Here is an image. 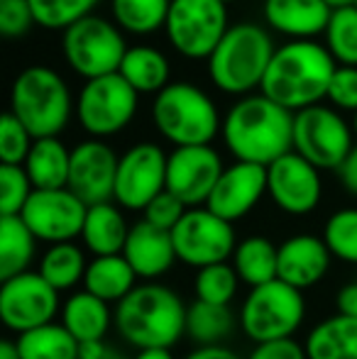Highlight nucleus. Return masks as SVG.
Instances as JSON below:
<instances>
[{"label": "nucleus", "instance_id": "nucleus-1", "mask_svg": "<svg viewBox=\"0 0 357 359\" xmlns=\"http://www.w3.org/2000/svg\"><path fill=\"white\" fill-rule=\"evenodd\" d=\"M335 69L338 62L325 44L316 39H291L276 47L260 93L291 113H301L328 98Z\"/></svg>", "mask_w": 357, "mask_h": 359}, {"label": "nucleus", "instance_id": "nucleus-2", "mask_svg": "<svg viewBox=\"0 0 357 359\" xmlns=\"http://www.w3.org/2000/svg\"><path fill=\"white\" fill-rule=\"evenodd\" d=\"M220 135L238 161L269 166L294 151V113L262 93L245 95L225 113Z\"/></svg>", "mask_w": 357, "mask_h": 359}, {"label": "nucleus", "instance_id": "nucleus-3", "mask_svg": "<svg viewBox=\"0 0 357 359\" xmlns=\"http://www.w3.org/2000/svg\"><path fill=\"white\" fill-rule=\"evenodd\" d=\"M115 327L140 352L172 350L186 335V306L169 286L140 284L115 308Z\"/></svg>", "mask_w": 357, "mask_h": 359}, {"label": "nucleus", "instance_id": "nucleus-4", "mask_svg": "<svg viewBox=\"0 0 357 359\" xmlns=\"http://www.w3.org/2000/svg\"><path fill=\"white\" fill-rule=\"evenodd\" d=\"M274 52V42L264 27L255 22L233 25L210 54L208 76L218 90L245 98L262 86Z\"/></svg>", "mask_w": 357, "mask_h": 359}, {"label": "nucleus", "instance_id": "nucleus-5", "mask_svg": "<svg viewBox=\"0 0 357 359\" xmlns=\"http://www.w3.org/2000/svg\"><path fill=\"white\" fill-rule=\"evenodd\" d=\"M152 123L174 147H206L223 128L213 98L186 81L169 83L154 95Z\"/></svg>", "mask_w": 357, "mask_h": 359}, {"label": "nucleus", "instance_id": "nucleus-6", "mask_svg": "<svg viewBox=\"0 0 357 359\" xmlns=\"http://www.w3.org/2000/svg\"><path fill=\"white\" fill-rule=\"evenodd\" d=\"M10 113L34 140L59 137L72 118V93L67 81L49 67H27L10 88Z\"/></svg>", "mask_w": 357, "mask_h": 359}, {"label": "nucleus", "instance_id": "nucleus-7", "mask_svg": "<svg viewBox=\"0 0 357 359\" xmlns=\"http://www.w3.org/2000/svg\"><path fill=\"white\" fill-rule=\"evenodd\" d=\"M238 318L240 330L255 345L291 340V335L299 330L306 318L304 293L279 279L250 288Z\"/></svg>", "mask_w": 357, "mask_h": 359}, {"label": "nucleus", "instance_id": "nucleus-8", "mask_svg": "<svg viewBox=\"0 0 357 359\" xmlns=\"http://www.w3.org/2000/svg\"><path fill=\"white\" fill-rule=\"evenodd\" d=\"M62 49L67 64L86 81L120 72L128 44L120 27L110 20L88 15L62 34Z\"/></svg>", "mask_w": 357, "mask_h": 359}, {"label": "nucleus", "instance_id": "nucleus-9", "mask_svg": "<svg viewBox=\"0 0 357 359\" xmlns=\"http://www.w3.org/2000/svg\"><path fill=\"white\" fill-rule=\"evenodd\" d=\"M228 29V5L220 0H172L164 25L169 44L191 62H208Z\"/></svg>", "mask_w": 357, "mask_h": 359}, {"label": "nucleus", "instance_id": "nucleus-10", "mask_svg": "<svg viewBox=\"0 0 357 359\" xmlns=\"http://www.w3.org/2000/svg\"><path fill=\"white\" fill-rule=\"evenodd\" d=\"M137 95V90L120 74L90 79L79 93V123L93 140L113 137L135 118Z\"/></svg>", "mask_w": 357, "mask_h": 359}, {"label": "nucleus", "instance_id": "nucleus-11", "mask_svg": "<svg viewBox=\"0 0 357 359\" xmlns=\"http://www.w3.org/2000/svg\"><path fill=\"white\" fill-rule=\"evenodd\" d=\"M353 128L325 105L294 113V151L316 169H340L353 149Z\"/></svg>", "mask_w": 357, "mask_h": 359}, {"label": "nucleus", "instance_id": "nucleus-12", "mask_svg": "<svg viewBox=\"0 0 357 359\" xmlns=\"http://www.w3.org/2000/svg\"><path fill=\"white\" fill-rule=\"evenodd\" d=\"M177 259L194 269L225 264L235 255L233 222L223 220L208 208H189L172 230Z\"/></svg>", "mask_w": 357, "mask_h": 359}, {"label": "nucleus", "instance_id": "nucleus-13", "mask_svg": "<svg viewBox=\"0 0 357 359\" xmlns=\"http://www.w3.org/2000/svg\"><path fill=\"white\" fill-rule=\"evenodd\" d=\"M167 159L154 142L133 144L118 161L115 198L128 210H144L162 191H167Z\"/></svg>", "mask_w": 357, "mask_h": 359}, {"label": "nucleus", "instance_id": "nucleus-14", "mask_svg": "<svg viewBox=\"0 0 357 359\" xmlns=\"http://www.w3.org/2000/svg\"><path fill=\"white\" fill-rule=\"evenodd\" d=\"M59 311V291L44 281L39 271H25L0 286V318L18 335L54 323Z\"/></svg>", "mask_w": 357, "mask_h": 359}, {"label": "nucleus", "instance_id": "nucleus-15", "mask_svg": "<svg viewBox=\"0 0 357 359\" xmlns=\"http://www.w3.org/2000/svg\"><path fill=\"white\" fill-rule=\"evenodd\" d=\"M88 205L69 189L32 191L20 217L32 230V235L49 245L76 240L83 232Z\"/></svg>", "mask_w": 357, "mask_h": 359}, {"label": "nucleus", "instance_id": "nucleus-16", "mask_svg": "<svg viewBox=\"0 0 357 359\" xmlns=\"http://www.w3.org/2000/svg\"><path fill=\"white\" fill-rule=\"evenodd\" d=\"M223 171V159L210 144L177 147L167 159V191L186 208H203Z\"/></svg>", "mask_w": 357, "mask_h": 359}, {"label": "nucleus", "instance_id": "nucleus-17", "mask_svg": "<svg viewBox=\"0 0 357 359\" xmlns=\"http://www.w3.org/2000/svg\"><path fill=\"white\" fill-rule=\"evenodd\" d=\"M120 156L103 140H86L72 149L67 189L88 205L110 203L115 198V176Z\"/></svg>", "mask_w": 357, "mask_h": 359}, {"label": "nucleus", "instance_id": "nucleus-18", "mask_svg": "<svg viewBox=\"0 0 357 359\" xmlns=\"http://www.w3.org/2000/svg\"><path fill=\"white\" fill-rule=\"evenodd\" d=\"M267 194L289 215H309L321 203L323 184L314 164L289 151L267 166Z\"/></svg>", "mask_w": 357, "mask_h": 359}, {"label": "nucleus", "instance_id": "nucleus-19", "mask_svg": "<svg viewBox=\"0 0 357 359\" xmlns=\"http://www.w3.org/2000/svg\"><path fill=\"white\" fill-rule=\"evenodd\" d=\"M267 194V166L235 161L225 166L206 208L228 222L245 217Z\"/></svg>", "mask_w": 357, "mask_h": 359}, {"label": "nucleus", "instance_id": "nucleus-20", "mask_svg": "<svg viewBox=\"0 0 357 359\" xmlns=\"http://www.w3.org/2000/svg\"><path fill=\"white\" fill-rule=\"evenodd\" d=\"M330 250L323 237L316 235H294L279 245V269L276 279L299 288L316 286L330 269Z\"/></svg>", "mask_w": 357, "mask_h": 359}, {"label": "nucleus", "instance_id": "nucleus-21", "mask_svg": "<svg viewBox=\"0 0 357 359\" xmlns=\"http://www.w3.org/2000/svg\"><path fill=\"white\" fill-rule=\"evenodd\" d=\"M123 257L130 262L140 279H157L167 274L177 262L172 232L159 230L147 220H140L130 227L128 242H125Z\"/></svg>", "mask_w": 357, "mask_h": 359}, {"label": "nucleus", "instance_id": "nucleus-22", "mask_svg": "<svg viewBox=\"0 0 357 359\" xmlns=\"http://www.w3.org/2000/svg\"><path fill=\"white\" fill-rule=\"evenodd\" d=\"M262 15L274 32L291 39H314L325 34L333 8L325 0H264Z\"/></svg>", "mask_w": 357, "mask_h": 359}, {"label": "nucleus", "instance_id": "nucleus-23", "mask_svg": "<svg viewBox=\"0 0 357 359\" xmlns=\"http://www.w3.org/2000/svg\"><path fill=\"white\" fill-rule=\"evenodd\" d=\"M22 166L32 181L34 191L67 189L69 169H72V149H67V144L59 137L34 140Z\"/></svg>", "mask_w": 357, "mask_h": 359}, {"label": "nucleus", "instance_id": "nucleus-24", "mask_svg": "<svg viewBox=\"0 0 357 359\" xmlns=\"http://www.w3.org/2000/svg\"><path fill=\"white\" fill-rule=\"evenodd\" d=\"M110 308L105 301L88 291H76L62 306V325L74 335L79 345L100 342L110 327Z\"/></svg>", "mask_w": 357, "mask_h": 359}, {"label": "nucleus", "instance_id": "nucleus-25", "mask_svg": "<svg viewBox=\"0 0 357 359\" xmlns=\"http://www.w3.org/2000/svg\"><path fill=\"white\" fill-rule=\"evenodd\" d=\"M128 235H130V227L118 205L100 203L88 208L81 240L95 257L123 255Z\"/></svg>", "mask_w": 357, "mask_h": 359}, {"label": "nucleus", "instance_id": "nucleus-26", "mask_svg": "<svg viewBox=\"0 0 357 359\" xmlns=\"http://www.w3.org/2000/svg\"><path fill=\"white\" fill-rule=\"evenodd\" d=\"M304 347L309 359H357V318H325L309 332Z\"/></svg>", "mask_w": 357, "mask_h": 359}, {"label": "nucleus", "instance_id": "nucleus-27", "mask_svg": "<svg viewBox=\"0 0 357 359\" xmlns=\"http://www.w3.org/2000/svg\"><path fill=\"white\" fill-rule=\"evenodd\" d=\"M135 269L123 255L95 257L88 262L86 276H83V291L98 296L105 303H120L135 288Z\"/></svg>", "mask_w": 357, "mask_h": 359}, {"label": "nucleus", "instance_id": "nucleus-28", "mask_svg": "<svg viewBox=\"0 0 357 359\" xmlns=\"http://www.w3.org/2000/svg\"><path fill=\"white\" fill-rule=\"evenodd\" d=\"M233 269L240 281H245L250 288L264 286L276 279L279 269V247L262 235L245 237L233 255Z\"/></svg>", "mask_w": 357, "mask_h": 359}, {"label": "nucleus", "instance_id": "nucleus-29", "mask_svg": "<svg viewBox=\"0 0 357 359\" xmlns=\"http://www.w3.org/2000/svg\"><path fill=\"white\" fill-rule=\"evenodd\" d=\"M120 76L133 86L137 93H154L169 86V59L164 52L149 44L130 47L120 64Z\"/></svg>", "mask_w": 357, "mask_h": 359}, {"label": "nucleus", "instance_id": "nucleus-30", "mask_svg": "<svg viewBox=\"0 0 357 359\" xmlns=\"http://www.w3.org/2000/svg\"><path fill=\"white\" fill-rule=\"evenodd\" d=\"M34 240L20 215H0V279L8 281L27 271L34 259Z\"/></svg>", "mask_w": 357, "mask_h": 359}, {"label": "nucleus", "instance_id": "nucleus-31", "mask_svg": "<svg viewBox=\"0 0 357 359\" xmlns=\"http://www.w3.org/2000/svg\"><path fill=\"white\" fill-rule=\"evenodd\" d=\"M235 327V318L228 306L194 301L186 308V335L198 347H218L228 340Z\"/></svg>", "mask_w": 357, "mask_h": 359}, {"label": "nucleus", "instance_id": "nucleus-32", "mask_svg": "<svg viewBox=\"0 0 357 359\" xmlns=\"http://www.w3.org/2000/svg\"><path fill=\"white\" fill-rule=\"evenodd\" d=\"M18 350L22 359H79L81 345L59 323L34 327L18 335Z\"/></svg>", "mask_w": 357, "mask_h": 359}, {"label": "nucleus", "instance_id": "nucleus-33", "mask_svg": "<svg viewBox=\"0 0 357 359\" xmlns=\"http://www.w3.org/2000/svg\"><path fill=\"white\" fill-rule=\"evenodd\" d=\"M86 269V257H83L81 247L74 245V242L49 245V250L39 259V274L57 291H67V288L76 286L79 281H83Z\"/></svg>", "mask_w": 357, "mask_h": 359}, {"label": "nucleus", "instance_id": "nucleus-34", "mask_svg": "<svg viewBox=\"0 0 357 359\" xmlns=\"http://www.w3.org/2000/svg\"><path fill=\"white\" fill-rule=\"evenodd\" d=\"M169 8L172 0H110L115 25L133 34H149L164 27Z\"/></svg>", "mask_w": 357, "mask_h": 359}, {"label": "nucleus", "instance_id": "nucleus-35", "mask_svg": "<svg viewBox=\"0 0 357 359\" xmlns=\"http://www.w3.org/2000/svg\"><path fill=\"white\" fill-rule=\"evenodd\" d=\"M325 47L338 67H357V8H335L325 27Z\"/></svg>", "mask_w": 357, "mask_h": 359}, {"label": "nucleus", "instance_id": "nucleus-36", "mask_svg": "<svg viewBox=\"0 0 357 359\" xmlns=\"http://www.w3.org/2000/svg\"><path fill=\"white\" fill-rule=\"evenodd\" d=\"M98 0H29L34 25L47 29H69L79 20L93 15Z\"/></svg>", "mask_w": 357, "mask_h": 359}, {"label": "nucleus", "instance_id": "nucleus-37", "mask_svg": "<svg viewBox=\"0 0 357 359\" xmlns=\"http://www.w3.org/2000/svg\"><path fill=\"white\" fill-rule=\"evenodd\" d=\"M323 242L335 259L345 264H357V208L335 210L325 220Z\"/></svg>", "mask_w": 357, "mask_h": 359}, {"label": "nucleus", "instance_id": "nucleus-38", "mask_svg": "<svg viewBox=\"0 0 357 359\" xmlns=\"http://www.w3.org/2000/svg\"><path fill=\"white\" fill-rule=\"evenodd\" d=\"M238 274H235L233 264H213L198 269L196 274V301L213 303V306H230V301L235 298L238 291Z\"/></svg>", "mask_w": 357, "mask_h": 359}, {"label": "nucleus", "instance_id": "nucleus-39", "mask_svg": "<svg viewBox=\"0 0 357 359\" xmlns=\"http://www.w3.org/2000/svg\"><path fill=\"white\" fill-rule=\"evenodd\" d=\"M34 186L25 166L0 164V215H20Z\"/></svg>", "mask_w": 357, "mask_h": 359}, {"label": "nucleus", "instance_id": "nucleus-40", "mask_svg": "<svg viewBox=\"0 0 357 359\" xmlns=\"http://www.w3.org/2000/svg\"><path fill=\"white\" fill-rule=\"evenodd\" d=\"M32 144H34V137L8 110V113L3 115V120H0V164L22 166L29 149H32Z\"/></svg>", "mask_w": 357, "mask_h": 359}, {"label": "nucleus", "instance_id": "nucleus-41", "mask_svg": "<svg viewBox=\"0 0 357 359\" xmlns=\"http://www.w3.org/2000/svg\"><path fill=\"white\" fill-rule=\"evenodd\" d=\"M34 15L29 0H0V34L5 39H18L29 32Z\"/></svg>", "mask_w": 357, "mask_h": 359}, {"label": "nucleus", "instance_id": "nucleus-42", "mask_svg": "<svg viewBox=\"0 0 357 359\" xmlns=\"http://www.w3.org/2000/svg\"><path fill=\"white\" fill-rule=\"evenodd\" d=\"M186 210L189 208L181 203L177 196H172L169 191H162V194H159L157 198H154L152 203L142 210V213H144V220H147L149 225L159 227V230L172 232L174 227L179 225V220L184 217Z\"/></svg>", "mask_w": 357, "mask_h": 359}, {"label": "nucleus", "instance_id": "nucleus-43", "mask_svg": "<svg viewBox=\"0 0 357 359\" xmlns=\"http://www.w3.org/2000/svg\"><path fill=\"white\" fill-rule=\"evenodd\" d=\"M328 100L340 110H357V67H338L328 86Z\"/></svg>", "mask_w": 357, "mask_h": 359}, {"label": "nucleus", "instance_id": "nucleus-44", "mask_svg": "<svg viewBox=\"0 0 357 359\" xmlns=\"http://www.w3.org/2000/svg\"><path fill=\"white\" fill-rule=\"evenodd\" d=\"M248 359H309L306 357V347L299 345L296 340H276L264 342V345H255Z\"/></svg>", "mask_w": 357, "mask_h": 359}, {"label": "nucleus", "instance_id": "nucleus-45", "mask_svg": "<svg viewBox=\"0 0 357 359\" xmlns=\"http://www.w3.org/2000/svg\"><path fill=\"white\" fill-rule=\"evenodd\" d=\"M338 179H340V184H343V189L348 191V194L357 196V144L350 149V154L345 156V161L340 164Z\"/></svg>", "mask_w": 357, "mask_h": 359}, {"label": "nucleus", "instance_id": "nucleus-46", "mask_svg": "<svg viewBox=\"0 0 357 359\" xmlns=\"http://www.w3.org/2000/svg\"><path fill=\"white\" fill-rule=\"evenodd\" d=\"M79 359H125V355L120 350H115V347H110L105 340H100V342H86V345H81Z\"/></svg>", "mask_w": 357, "mask_h": 359}, {"label": "nucleus", "instance_id": "nucleus-47", "mask_svg": "<svg viewBox=\"0 0 357 359\" xmlns=\"http://www.w3.org/2000/svg\"><path fill=\"white\" fill-rule=\"evenodd\" d=\"M335 306H338V316L357 318V281L340 288L335 296Z\"/></svg>", "mask_w": 357, "mask_h": 359}, {"label": "nucleus", "instance_id": "nucleus-48", "mask_svg": "<svg viewBox=\"0 0 357 359\" xmlns=\"http://www.w3.org/2000/svg\"><path fill=\"white\" fill-rule=\"evenodd\" d=\"M184 359H240L233 350L218 345V347H196L191 355H186Z\"/></svg>", "mask_w": 357, "mask_h": 359}, {"label": "nucleus", "instance_id": "nucleus-49", "mask_svg": "<svg viewBox=\"0 0 357 359\" xmlns=\"http://www.w3.org/2000/svg\"><path fill=\"white\" fill-rule=\"evenodd\" d=\"M0 359H22L18 350V342H10V340L0 342Z\"/></svg>", "mask_w": 357, "mask_h": 359}, {"label": "nucleus", "instance_id": "nucleus-50", "mask_svg": "<svg viewBox=\"0 0 357 359\" xmlns=\"http://www.w3.org/2000/svg\"><path fill=\"white\" fill-rule=\"evenodd\" d=\"M135 359H174L172 350H142Z\"/></svg>", "mask_w": 357, "mask_h": 359}, {"label": "nucleus", "instance_id": "nucleus-51", "mask_svg": "<svg viewBox=\"0 0 357 359\" xmlns=\"http://www.w3.org/2000/svg\"><path fill=\"white\" fill-rule=\"evenodd\" d=\"M325 3L335 10V8H348V5H355V0H325Z\"/></svg>", "mask_w": 357, "mask_h": 359}, {"label": "nucleus", "instance_id": "nucleus-52", "mask_svg": "<svg viewBox=\"0 0 357 359\" xmlns=\"http://www.w3.org/2000/svg\"><path fill=\"white\" fill-rule=\"evenodd\" d=\"M353 135H355V137H357V110H355V113H353Z\"/></svg>", "mask_w": 357, "mask_h": 359}, {"label": "nucleus", "instance_id": "nucleus-53", "mask_svg": "<svg viewBox=\"0 0 357 359\" xmlns=\"http://www.w3.org/2000/svg\"><path fill=\"white\" fill-rule=\"evenodd\" d=\"M220 3H225V5H230V3H235V0H220Z\"/></svg>", "mask_w": 357, "mask_h": 359}, {"label": "nucleus", "instance_id": "nucleus-54", "mask_svg": "<svg viewBox=\"0 0 357 359\" xmlns=\"http://www.w3.org/2000/svg\"><path fill=\"white\" fill-rule=\"evenodd\" d=\"M355 8H357V0H355Z\"/></svg>", "mask_w": 357, "mask_h": 359}]
</instances>
